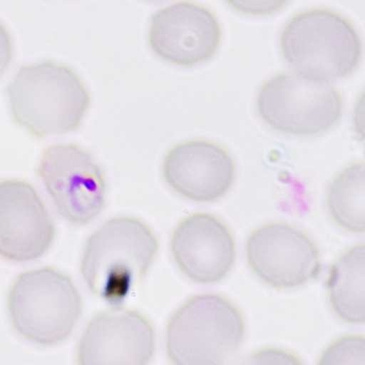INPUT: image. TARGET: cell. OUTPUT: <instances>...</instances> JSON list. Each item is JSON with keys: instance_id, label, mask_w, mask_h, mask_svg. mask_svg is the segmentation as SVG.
<instances>
[{"instance_id": "11", "label": "cell", "mask_w": 365, "mask_h": 365, "mask_svg": "<svg viewBox=\"0 0 365 365\" xmlns=\"http://www.w3.org/2000/svg\"><path fill=\"white\" fill-rule=\"evenodd\" d=\"M156 351L155 327L135 310L114 307L95 316L81 338V365L149 364Z\"/></svg>"}, {"instance_id": "15", "label": "cell", "mask_w": 365, "mask_h": 365, "mask_svg": "<svg viewBox=\"0 0 365 365\" xmlns=\"http://www.w3.org/2000/svg\"><path fill=\"white\" fill-rule=\"evenodd\" d=\"M326 207L341 229L365 233V162L354 163L335 176L326 192Z\"/></svg>"}, {"instance_id": "3", "label": "cell", "mask_w": 365, "mask_h": 365, "mask_svg": "<svg viewBox=\"0 0 365 365\" xmlns=\"http://www.w3.org/2000/svg\"><path fill=\"white\" fill-rule=\"evenodd\" d=\"M285 61L299 75L336 82L352 75L362 58L358 31L331 9H309L291 18L279 38Z\"/></svg>"}, {"instance_id": "13", "label": "cell", "mask_w": 365, "mask_h": 365, "mask_svg": "<svg viewBox=\"0 0 365 365\" xmlns=\"http://www.w3.org/2000/svg\"><path fill=\"white\" fill-rule=\"evenodd\" d=\"M166 184L194 202H214L232 190L236 165L230 153L208 140L176 144L163 160Z\"/></svg>"}, {"instance_id": "20", "label": "cell", "mask_w": 365, "mask_h": 365, "mask_svg": "<svg viewBox=\"0 0 365 365\" xmlns=\"http://www.w3.org/2000/svg\"><path fill=\"white\" fill-rule=\"evenodd\" d=\"M149 2H156V0H149Z\"/></svg>"}, {"instance_id": "6", "label": "cell", "mask_w": 365, "mask_h": 365, "mask_svg": "<svg viewBox=\"0 0 365 365\" xmlns=\"http://www.w3.org/2000/svg\"><path fill=\"white\" fill-rule=\"evenodd\" d=\"M257 108L269 128L288 135L314 137L341 121L344 99L331 83L299 73H281L261 86Z\"/></svg>"}, {"instance_id": "5", "label": "cell", "mask_w": 365, "mask_h": 365, "mask_svg": "<svg viewBox=\"0 0 365 365\" xmlns=\"http://www.w3.org/2000/svg\"><path fill=\"white\" fill-rule=\"evenodd\" d=\"M246 326L240 310L217 294L182 304L166 327V352L178 365L225 364L242 346Z\"/></svg>"}, {"instance_id": "1", "label": "cell", "mask_w": 365, "mask_h": 365, "mask_svg": "<svg viewBox=\"0 0 365 365\" xmlns=\"http://www.w3.org/2000/svg\"><path fill=\"white\" fill-rule=\"evenodd\" d=\"M6 95L14 121L36 138L78 130L91 106L78 73L50 60L21 66Z\"/></svg>"}, {"instance_id": "19", "label": "cell", "mask_w": 365, "mask_h": 365, "mask_svg": "<svg viewBox=\"0 0 365 365\" xmlns=\"http://www.w3.org/2000/svg\"><path fill=\"white\" fill-rule=\"evenodd\" d=\"M352 123L358 140L365 145V91L359 95V98L355 102Z\"/></svg>"}, {"instance_id": "9", "label": "cell", "mask_w": 365, "mask_h": 365, "mask_svg": "<svg viewBox=\"0 0 365 365\" xmlns=\"http://www.w3.org/2000/svg\"><path fill=\"white\" fill-rule=\"evenodd\" d=\"M222 28L214 14L194 2H176L152 16L149 44L163 61L195 67L218 51Z\"/></svg>"}, {"instance_id": "8", "label": "cell", "mask_w": 365, "mask_h": 365, "mask_svg": "<svg viewBox=\"0 0 365 365\" xmlns=\"http://www.w3.org/2000/svg\"><path fill=\"white\" fill-rule=\"evenodd\" d=\"M246 261L255 275L275 289L302 287L322 272V257L314 240L287 223L255 229L246 240Z\"/></svg>"}, {"instance_id": "14", "label": "cell", "mask_w": 365, "mask_h": 365, "mask_svg": "<svg viewBox=\"0 0 365 365\" xmlns=\"http://www.w3.org/2000/svg\"><path fill=\"white\" fill-rule=\"evenodd\" d=\"M327 297L345 323H365V243L348 249L327 277Z\"/></svg>"}, {"instance_id": "17", "label": "cell", "mask_w": 365, "mask_h": 365, "mask_svg": "<svg viewBox=\"0 0 365 365\" xmlns=\"http://www.w3.org/2000/svg\"><path fill=\"white\" fill-rule=\"evenodd\" d=\"M227 5L247 16H268L284 9L289 0H226Z\"/></svg>"}, {"instance_id": "18", "label": "cell", "mask_w": 365, "mask_h": 365, "mask_svg": "<svg viewBox=\"0 0 365 365\" xmlns=\"http://www.w3.org/2000/svg\"><path fill=\"white\" fill-rule=\"evenodd\" d=\"M14 58V44L9 31L0 22V78L8 71Z\"/></svg>"}, {"instance_id": "16", "label": "cell", "mask_w": 365, "mask_h": 365, "mask_svg": "<svg viewBox=\"0 0 365 365\" xmlns=\"http://www.w3.org/2000/svg\"><path fill=\"white\" fill-rule=\"evenodd\" d=\"M320 364H365V338H341L326 349Z\"/></svg>"}, {"instance_id": "12", "label": "cell", "mask_w": 365, "mask_h": 365, "mask_svg": "<svg viewBox=\"0 0 365 365\" xmlns=\"http://www.w3.org/2000/svg\"><path fill=\"white\" fill-rule=\"evenodd\" d=\"M170 252L179 271L197 284L223 281L236 262V242L230 229L207 212L192 214L176 226Z\"/></svg>"}, {"instance_id": "4", "label": "cell", "mask_w": 365, "mask_h": 365, "mask_svg": "<svg viewBox=\"0 0 365 365\" xmlns=\"http://www.w3.org/2000/svg\"><path fill=\"white\" fill-rule=\"evenodd\" d=\"M82 309V297L75 282L50 267L21 274L8 296V312L15 332L40 346L64 342L81 319Z\"/></svg>"}, {"instance_id": "7", "label": "cell", "mask_w": 365, "mask_h": 365, "mask_svg": "<svg viewBox=\"0 0 365 365\" xmlns=\"http://www.w3.org/2000/svg\"><path fill=\"white\" fill-rule=\"evenodd\" d=\"M57 212L73 226L93 222L106 205L103 170L76 144H51L36 168Z\"/></svg>"}, {"instance_id": "2", "label": "cell", "mask_w": 365, "mask_h": 365, "mask_svg": "<svg viewBox=\"0 0 365 365\" xmlns=\"http://www.w3.org/2000/svg\"><path fill=\"white\" fill-rule=\"evenodd\" d=\"M159 249L153 230L135 217H114L89 236L82 257V277L91 293L121 307L148 275Z\"/></svg>"}, {"instance_id": "10", "label": "cell", "mask_w": 365, "mask_h": 365, "mask_svg": "<svg viewBox=\"0 0 365 365\" xmlns=\"http://www.w3.org/2000/svg\"><path fill=\"white\" fill-rule=\"evenodd\" d=\"M54 237V222L36 190L24 180L0 182V257L16 264L35 261Z\"/></svg>"}]
</instances>
